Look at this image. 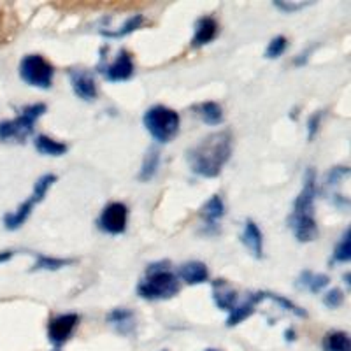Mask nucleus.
<instances>
[{"label":"nucleus","instance_id":"nucleus-1","mask_svg":"<svg viewBox=\"0 0 351 351\" xmlns=\"http://www.w3.org/2000/svg\"><path fill=\"white\" fill-rule=\"evenodd\" d=\"M232 156V134L221 130L209 134L186 152V162L190 171L199 178L215 180L223 172Z\"/></svg>","mask_w":351,"mask_h":351},{"label":"nucleus","instance_id":"nucleus-2","mask_svg":"<svg viewBox=\"0 0 351 351\" xmlns=\"http://www.w3.org/2000/svg\"><path fill=\"white\" fill-rule=\"evenodd\" d=\"M318 195L316 184V169L307 167L304 172L302 190L291 204V213L288 215L287 225L297 243L307 244L318 239V223H316L315 199Z\"/></svg>","mask_w":351,"mask_h":351},{"label":"nucleus","instance_id":"nucleus-3","mask_svg":"<svg viewBox=\"0 0 351 351\" xmlns=\"http://www.w3.org/2000/svg\"><path fill=\"white\" fill-rule=\"evenodd\" d=\"M181 290L180 280L176 272L171 271L169 260H158L149 263L146 274L137 283V295L148 302H162V300L174 299Z\"/></svg>","mask_w":351,"mask_h":351},{"label":"nucleus","instance_id":"nucleus-4","mask_svg":"<svg viewBox=\"0 0 351 351\" xmlns=\"http://www.w3.org/2000/svg\"><path fill=\"white\" fill-rule=\"evenodd\" d=\"M143 125L158 144H167L180 134L181 116L176 109L156 104L143 116Z\"/></svg>","mask_w":351,"mask_h":351},{"label":"nucleus","instance_id":"nucleus-5","mask_svg":"<svg viewBox=\"0 0 351 351\" xmlns=\"http://www.w3.org/2000/svg\"><path fill=\"white\" fill-rule=\"evenodd\" d=\"M46 111H48V106L44 102H36V104L27 106L14 120L0 121V141L2 143L23 144L28 137L32 136L37 120L43 114H46Z\"/></svg>","mask_w":351,"mask_h":351},{"label":"nucleus","instance_id":"nucleus-6","mask_svg":"<svg viewBox=\"0 0 351 351\" xmlns=\"http://www.w3.org/2000/svg\"><path fill=\"white\" fill-rule=\"evenodd\" d=\"M56 180H58V178H56L55 174H51V172L40 176L39 180L36 181V184H34L32 195L28 197L27 200H23V202L18 206L16 211L8 213V215L4 216V227L8 228L9 232H14L18 230V228L23 227V225L27 223V219L30 218V215H32L34 209L37 208V204H40L46 199V195H48V192L53 188V184L56 183Z\"/></svg>","mask_w":351,"mask_h":351},{"label":"nucleus","instance_id":"nucleus-7","mask_svg":"<svg viewBox=\"0 0 351 351\" xmlns=\"http://www.w3.org/2000/svg\"><path fill=\"white\" fill-rule=\"evenodd\" d=\"M20 80L32 88H39L48 92L53 88V77H55V67L49 60L40 55H27L21 58L18 67Z\"/></svg>","mask_w":351,"mask_h":351},{"label":"nucleus","instance_id":"nucleus-8","mask_svg":"<svg viewBox=\"0 0 351 351\" xmlns=\"http://www.w3.org/2000/svg\"><path fill=\"white\" fill-rule=\"evenodd\" d=\"M128 208L123 202H109L97 218V227L109 236H120L127 230Z\"/></svg>","mask_w":351,"mask_h":351},{"label":"nucleus","instance_id":"nucleus-9","mask_svg":"<svg viewBox=\"0 0 351 351\" xmlns=\"http://www.w3.org/2000/svg\"><path fill=\"white\" fill-rule=\"evenodd\" d=\"M69 81H71L72 92L77 99H81L86 104H92L99 99V90H97V83L93 74L88 69L72 67L69 69Z\"/></svg>","mask_w":351,"mask_h":351},{"label":"nucleus","instance_id":"nucleus-10","mask_svg":"<svg viewBox=\"0 0 351 351\" xmlns=\"http://www.w3.org/2000/svg\"><path fill=\"white\" fill-rule=\"evenodd\" d=\"M80 325L77 313H65L51 318L48 324V339L55 348H60L72 337L76 327Z\"/></svg>","mask_w":351,"mask_h":351},{"label":"nucleus","instance_id":"nucleus-11","mask_svg":"<svg viewBox=\"0 0 351 351\" xmlns=\"http://www.w3.org/2000/svg\"><path fill=\"white\" fill-rule=\"evenodd\" d=\"M100 72L104 74L106 81H109V83H125L134 76V58L127 49H120L114 62Z\"/></svg>","mask_w":351,"mask_h":351},{"label":"nucleus","instance_id":"nucleus-12","mask_svg":"<svg viewBox=\"0 0 351 351\" xmlns=\"http://www.w3.org/2000/svg\"><path fill=\"white\" fill-rule=\"evenodd\" d=\"M225 216V204L219 195H213L200 209V219L204 221V230L208 234H218L219 221Z\"/></svg>","mask_w":351,"mask_h":351},{"label":"nucleus","instance_id":"nucleus-13","mask_svg":"<svg viewBox=\"0 0 351 351\" xmlns=\"http://www.w3.org/2000/svg\"><path fill=\"white\" fill-rule=\"evenodd\" d=\"M213 300L219 311L230 313L239 304V293L227 280L218 278L213 281Z\"/></svg>","mask_w":351,"mask_h":351},{"label":"nucleus","instance_id":"nucleus-14","mask_svg":"<svg viewBox=\"0 0 351 351\" xmlns=\"http://www.w3.org/2000/svg\"><path fill=\"white\" fill-rule=\"evenodd\" d=\"M178 280L183 281V283L190 285V287H195V285L208 283L209 281V269L208 265L200 260H190V262H184L183 265L178 267L176 271Z\"/></svg>","mask_w":351,"mask_h":351},{"label":"nucleus","instance_id":"nucleus-15","mask_svg":"<svg viewBox=\"0 0 351 351\" xmlns=\"http://www.w3.org/2000/svg\"><path fill=\"white\" fill-rule=\"evenodd\" d=\"M241 243L246 247L250 255L255 260L263 258V234L262 228L253 221V219H246L243 232H241Z\"/></svg>","mask_w":351,"mask_h":351},{"label":"nucleus","instance_id":"nucleus-16","mask_svg":"<svg viewBox=\"0 0 351 351\" xmlns=\"http://www.w3.org/2000/svg\"><path fill=\"white\" fill-rule=\"evenodd\" d=\"M216 36H218V21H216V18L200 16L195 21V30H193V37L190 44H192L193 49H200L211 44L216 39Z\"/></svg>","mask_w":351,"mask_h":351},{"label":"nucleus","instance_id":"nucleus-17","mask_svg":"<svg viewBox=\"0 0 351 351\" xmlns=\"http://www.w3.org/2000/svg\"><path fill=\"white\" fill-rule=\"evenodd\" d=\"M250 299H252L256 306H258V304H262L265 299L272 300V302H274L276 306H280L283 311L291 313V315L297 316V318H307V316H309L307 309H304L302 306H299V304H295V302H291V300L287 299V297L278 295V293H272V291H267V290L255 291V293H252V295H250Z\"/></svg>","mask_w":351,"mask_h":351},{"label":"nucleus","instance_id":"nucleus-18","mask_svg":"<svg viewBox=\"0 0 351 351\" xmlns=\"http://www.w3.org/2000/svg\"><path fill=\"white\" fill-rule=\"evenodd\" d=\"M328 285H330V276L322 274V272H313L309 269L300 272L299 278L295 280L297 290H307L311 291V293H319Z\"/></svg>","mask_w":351,"mask_h":351},{"label":"nucleus","instance_id":"nucleus-19","mask_svg":"<svg viewBox=\"0 0 351 351\" xmlns=\"http://www.w3.org/2000/svg\"><path fill=\"white\" fill-rule=\"evenodd\" d=\"M106 322L111 327H114L116 332L130 334L134 330V327H136V315H134L132 309H127V307H114L112 311L108 313Z\"/></svg>","mask_w":351,"mask_h":351},{"label":"nucleus","instance_id":"nucleus-20","mask_svg":"<svg viewBox=\"0 0 351 351\" xmlns=\"http://www.w3.org/2000/svg\"><path fill=\"white\" fill-rule=\"evenodd\" d=\"M160 162H162V152H160L158 146L153 144V146L148 148L146 155H144L139 174H137V180H139L141 183H148V181H152L156 176V172H158Z\"/></svg>","mask_w":351,"mask_h":351},{"label":"nucleus","instance_id":"nucleus-21","mask_svg":"<svg viewBox=\"0 0 351 351\" xmlns=\"http://www.w3.org/2000/svg\"><path fill=\"white\" fill-rule=\"evenodd\" d=\"M193 111L209 127H218V125L223 123V108L218 102H215V100H208V102H200V104L193 106Z\"/></svg>","mask_w":351,"mask_h":351},{"label":"nucleus","instance_id":"nucleus-22","mask_svg":"<svg viewBox=\"0 0 351 351\" xmlns=\"http://www.w3.org/2000/svg\"><path fill=\"white\" fill-rule=\"evenodd\" d=\"M34 146H36V152L40 153L44 156H53V158H58V156L67 155L69 148L67 144L58 143L53 137L46 136V134H39L34 141Z\"/></svg>","mask_w":351,"mask_h":351},{"label":"nucleus","instance_id":"nucleus-23","mask_svg":"<svg viewBox=\"0 0 351 351\" xmlns=\"http://www.w3.org/2000/svg\"><path fill=\"white\" fill-rule=\"evenodd\" d=\"M324 351H351L350 334L344 330H330L322 339Z\"/></svg>","mask_w":351,"mask_h":351},{"label":"nucleus","instance_id":"nucleus-24","mask_svg":"<svg viewBox=\"0 0 351 351\" xmlns=\"http://www.w3.org/2000/svg\"><path fill=\"white\" fill-rule=\"evenodd\" d=\"M144 23H146V18L143 14H134L128 20H125L123 25L116 28V30H100V34L104 37H109V39H121V37H127L130 34L137 32L139 28L144 27Z\"/></svg>","mask_w":351,"mask_h":351},{"label":"nucleus","instance_id":"nucleus-25","mask_svg":"<svg viewBox=\"0 0 351 351\" xmlns=\"http://www.w3.org/2000/svg\"><path fill=\"white\" fill-rule=\"evenodd\" d=\"M351 260V228L348 227L343 232L341 239L337 241L334 247V253H332L330 260H328V265L334 267L337 263H348Z\"/></svg>","mask_w":351,"mask_h":351},{"label":"nucleus","instance_id":"nucleus-26","mask_svg":"<svg viewBox=\"0 0 351 351\" xmlns=\"http://www.w3.org/2000/svg\"><path fill=\"white\" fill-rule=\"evenodd\" d=\"M255 311H256V304L247 297V300L237 304V306L228 313L225 325H227V327H237V325H241L243 322H246L250 316H253V313Z\"/></svg>","mask_w":351,"mask_h":351},{"label":"nucleus","instance_id":"nucleus-27","mask_svg":"<svg viewBox=\"0 0 351 351\" xmlns=\"http://www.w3.org/2000/svg\"><path fill=\"white\" fill-rule=\"evenodd\" d=\"M74 263V258H56V256H48V255H37L36 262L30 267V272L36 271H49L56 272L60 269L67 267V265H72Z\"/></svg>","mask_w":351,"mask_h":351},{"label":"nucleus","instance_id":"nucleus-28","mask_svg":"<svg viewBox=\"0 0 351 351\" xmlns=\"http://www.w3.org/2000/svg\"><path fill=\"white\" fill-rule=\"evenodd\" d=\"M288 49V39L285 36H276L272 37L271 43L267 44V48H265V51H263V56L267 58V60H278V58H281V56L287 53Z\"/></svg>","mask_w":351,"mask_h":351},{"label":"nucleus","instance_id":"nucleus-29","mask_svg":"<svg viewBox=\"0 0 351 351\" xmlns=\"http://www.w3.org/2000/svg\"><path fill=\"white\" fill-rule=\"evenodd\" d=\"M344 304V293L341 288H330L324 295V306L327 309H339Z\"/></svg>","mask_w":351,"mask_h":351},{"label":"nucleus","instance_id":"nucleus-30","mask_svg":"<svg viewBox=\"0 0 351 351\" xmlns=\"http://www.w3.org/2000/svg\"><path fill=\"white\" fill-rule=\"evenodd\" d=\"M348 174H350V167H348V165H335V167H332L330 171H328L327 184L330 188L339 186L341 181H343Z\"/></svg>","mask_w":351,"mask_h":351},{"label":"nucleus","instance_id":"nucleus-31","mask_svg":"<svg viewBox=\"0 0 351 351\" xmlns=\"http://www.w3.org/2000/svg\"><path fill=\"white\" fill-rule=\"evenodd\" d=\"M324 114H325L324 111H316L307 118V141H309V143L315 141V137L318 136L319 127H322V120H324Z\"/></svg>","mask_w":351,"mask_h":351},{"label":"nucleus","instance_id":"nucleus-32","mask_svg":"<svg viewBox=\"0 0 351 351\" xmlns=\"http://www.w3.org/2000/svg\"><path fill=\"white\" fill-rule=\"evenodd\" d=\"M315 2H283V0H272V8H276L281 12H295L300 9H306L313 5Z\"/></svg>","mask_w":351,"mask_h":351},{"label":"nucleus","instance_id":"nucleus-33","mask_svg":"<svg viewBox=\"0 0 351 351\" xmlns=\"http://www.w3.org/2000/svg\"><path fill=\"white\" fill-rule=\"evenodd\" d=\"M313 51H315V46H309V48L302 49V53H299V55L293 58V65H295V67H304V65L309 64V58H311Z\"/></svg>","mask_w":351,"mask_h":351},{"label":"nucleus","instance_id":"nucleus-34","mask_svg":"<svg viewBox=\"0 0 351 351\" xmlns=\"http://www.w3.org/2000/svg\"><path fill=\"white\" fill-rule=\"evenodd\" d=\"M12 256H14V252H11V250H8V252H0V263L9 262Z\"/></svg>","mask_w":351,"mask_h":351},{"label":"nucleus","instance_id":"nucleus-35","mask_svg":"<svg viewBox=\"0 0 351 351\" xmlns=\"http://www.w3.org/2000/svg\"><path fill=\"white\" fill-rule=\"evenodd\" d=\"M285 339L288 341V343H293V341L297 339V334L293 328H287V332H285Z\"/></svg>","mask_w":351,"mask_h":351},{"label":"nucleus","instance_id":"nucleus-36","mask_svg":"<svg viewBox=\"0 0 351 351\" xmlns=\"http://www.w3.org/2000/svg\"><path fill=\"white\" fill-rule=\"evenodd\" d=\"M343 281H344V285H346V288L351 287V272H344Z\"/></svg>","mask_w":351,"mask_h":351},{"label":"nucleus","instance_id":"nucleus-37","mask_svg":"<svg viewBox=\"0 0 351 351\" xmlns=\"http://www.w3.org/2000/svg\"><path fill=\"white\" fill-rule=\"evenodd\" d=\"M208 351H216V350H208Z\"/></svg>","mask_w":351,"mask_h":351},{"label":"nucleus","instance_id":"nucleus-38","mask_svg":"<svg viewBox=\"0 0 351 351\" xmlns=\"http://www.w3.org/2000/svg\"><path fill=\"white\" fill-rule=\"evenodd\" d=\"M164 351H167V350H164Z\"/></svg>","mask_w":351,"mask_h":351}]
</instances>
